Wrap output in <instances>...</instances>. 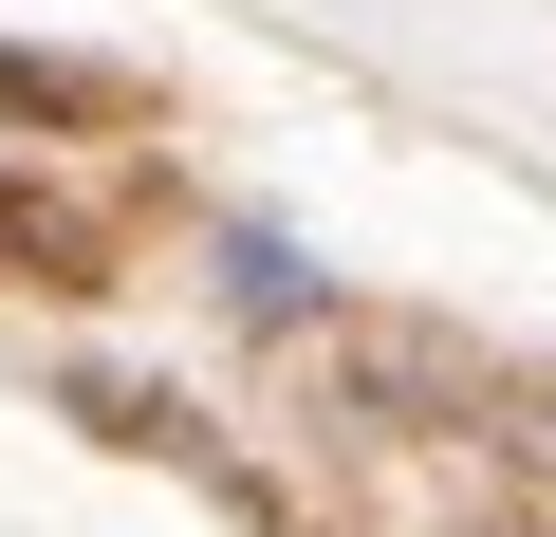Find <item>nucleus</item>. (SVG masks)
Segmentation results:
<instances>
[{
  "label": "nucleus",
  "instance_id": "obj_4",
  "mask_svg": "<svg viewBox=\"0 0 556 537\" xmlns=\"http://www.w3.org/2000/svg\"><path fill=\"white\" fill-rule=\"evenodd\" d=\"M223 297H241L260 334H298V316H316V279H298V241H260V222L223 241Z\"/></svg>",
  "mask_w": 556,
  "mask_h": 537
},
{
  "label": "nucleus",
  "instance_id": "obj_6",
  "mask_svg": "<svg viewBox=\"0 0 556 537\" xmlns=\"http://www.w3.org/2000/svg\"><path fill=\"white\" fill-rule=\"evenodd\" d=\"M519 445H538V463H556V389H538V426H519Z\"/></svg>",
  "mask_w": 556,
  "mask_h": 537
},
{
  "label": "nucleus",
  "instance_id": "obj_3",
  "mask_svg": "<svg viewBox=\"0 0 556 537\" xmlns=\"http://www.w3.org/2000/svg\"><path fill=\"white\" fill-rule=\"evenodd\" d=\"M0 130H149V93L93 75V56H20L0 38Z\"/></svg>",
  "mask_w": 556,
  "mask_h": 537
},
{
  "label": "nucleus",
  "instance_id": "obj_5",
  "mask_svg": "<svg viewBox=\"0 0 556 537\" xmlns=\"http://www.w3.org/2000/svg\"><path fill=\"white\" fill-rule=\"evenodd\" d=\"M75 426H112V445H204L186 389H130V371H75Z\"/></svg>",
  "mask_w": 556,
  "mask_h": 537
},
{
  "label": "nucleus",
  "instance_id": "obj_1",
  "mask_svg": "<svg viewBox=\"0 0 556 537\" xmlns=\"http://www.w3.org/2000/svg\"><path fill=\"white\" fill-rule=\"evenodd\" d=\"M278 389H298V426H334V445H445V426H482V389H501V371L464 353V316L353 297V316H298Z\"/></svg>",
  "mask_w": 556,
  "mask_h": 537
},
{
  "label": "nucleus",
  "instance_id": "obj_2",
  "mask_svg": "<svg viewBox=\"0 0 556 537\" xmlns=\"http://www.w3.org/2000/svg\"><path fill=\"white\" fill-rule=\"evenodd\" d=\"M0 279H20V297H112V204L0 167Z\"/></svg>",
  "mask_w": 556,
  "mask_h": 537
}]
</instances>
